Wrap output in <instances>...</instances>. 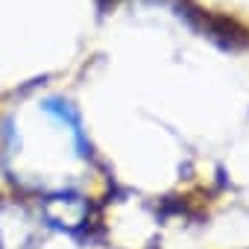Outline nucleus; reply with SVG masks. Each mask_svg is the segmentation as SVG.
I'll return each mask as SVG.
<instances>
[]
</instances>
